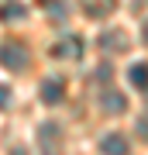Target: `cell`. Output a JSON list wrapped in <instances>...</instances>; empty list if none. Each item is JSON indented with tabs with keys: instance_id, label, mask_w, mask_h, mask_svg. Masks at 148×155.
<instances>
[{
	"instance_id": "1",
	"label": "cell",
	"mask_w": 148,
	"mask_h": 155,
	"mask_svg": "<svg viewBox=\"0 0 148 155\" xmlns=\"http://www.w3.org/2000/svg\"><path fill=\"white\" fill-rule=\"evenodd\" d=\"M0 66H7V69H24V66H28V52H24L17 41L0 45Z\"/></svg>"
},
{
	"instance_id": "6",
	"label": "cell",
	"mask_w": 148,
	"mask_h": 155,
	"mask_svg": "<svg viewBox=\"0 0 148 155\" xmlns=\"http://www.w3.org/2000/svg\"><path fill=\"white\" fill-rule=\"evenodd\" d=\"M100 45H104L107 52H124L127 48V35L124 31H104L100 35Z\"/></svg>"
},
{
	"instance_id": "5",
	"label": "cell",
	"mask_w": 148,
	"mask_h": 155,
	"mask_svg": "<svg viewBox=\"0 0 148 155\" xmlns=\"http://www.w3.org/2000/svg\"><path fill=\"white\" fill-rule=\"evenodd\" d=\"M100 152L104 155H127V138L124 134H107L100 141Z\"/></svg>"
},
{
	"instance_id": "4",
	"label": "cell",
	"mask_w": 148,
	"mask_h": 155,
	"mask_svg": "<svg viewBox=\"0 0 148 155\" xmlns=\"http://www.w3.org/2000/svg\"><path fill=\"white\" fill-rule=\"evenodd\" d=\"M62 97H66V83H62L59 76H52V79L41 83V100H45V104H59Z\"/></svg>"
},
{
	"instance_id": "11",
	"label": "cell",
	"mask_w": 148,
	"mask_h": 155,
	"mask_svg": "<svg viewBox=\"0 0 148 155\" xmlns=\"http://www.w3.org/2000/svg\"><path fill=\"white\" fill-rule=\"evenodd\" d=\"M11 155H28V152H24V148H14V152H11Z\"/></svg>"
},
{
	"instance_id": "2",
	"label": "cell",
	"mask_w": 148,
	"mask_h": 155,
	"mask_svg": "<svg viewBox=\"0 0 148 155\" xmlns=\"http://www.w3.org/2000/svg\"><path fill=\"white\" fill-rule=\"evenodd\" d=\"M52 55H55V59H79V55H83V38H76V35L62 38V41L52 48Z\"/></svg>"
},
{
	"instance_id": "7",
	"label": "cell",
	"mask_w": 148,
	"mask_h": 155,
	"mask_svg": "<svg viewBox=\"0 0 148 155\" xmlns=\"http://www.w3.org/2000/svg\"><path fill=\"white\" fill-rule=\"evenodd\" d=\"M127 79H131L134 90H148V62H134L131 72H127Z\"/></svg>"
},
{
	"instance_id": "9",
	"label": "cell",
	"mask_w": 148,
	"mask_h": 155,
	"mask_svg": "<svg viewBox=\"0 0 148 155\" xmlns=\"http://www.w3.org/2000/svg\"><path fill=\"white\" fill-rule=\"evenodd\" d=\"M28 7L24 4H0V21H7V17H24Z\"/></svg>"
},
{
	"instance_id": "3",
	"label": "cell",
	"mask_w": 148,
	"mask_h": 155,
	"mask_svg": "<svg viewBox=\"0 0 148 155\" xmlns=\"http://www.w3.org/2000/svg\"><path fill=\"white\" fill-rule=\"evenodd\" d=\"M83 4V11H86V17H107V14H114V7H117V0H79Z\"/></svg>"
},
{
	"instance_id": "8",
	"label": "cell",
	"mask_w": 148,
	"mask_h": 155,
	"mask_svg": "<svg viewBox=\"0 0 148 155\" xmlns=\"http://www.w3.org/2000/svg\"><path fill=\"white\" fill-rule=\"evenodd\" d=\"M124 107H127V100L121 93H104V110L107 114H124Z\"/></svg>"
},
{
	"instance_id": "12",
	"label": "cell",
	"mask_w": 148,
	"mask_h": 155,
	"mask_svg": "<svg viewBox=\"0 0 148 155\" xmlns=\"http://www.w3.org/2000/svg\"><path fill=\"white\" fill-rule=\"evenodd\" d=\"M145 41H148V24H145Z\"/></svg>"
},
{
	"instance_id": "10",
	"label": "cell",
	"mask_w": 148,
	"mask_h": 155,
	"mask_svg": "<svg viewBox=\"0 0 148 155\" xmlns=\"http://www.w3.org/2000/svg\"><path fill=\"white\" fill-rule=\"evenodd\" d=\"M7 104H11V90H7L4 83H0V110H4V107H7Z\"/></svg>"
}]
</instances>
